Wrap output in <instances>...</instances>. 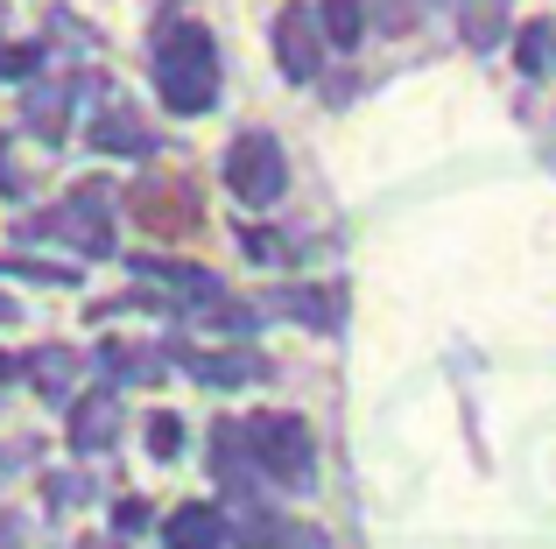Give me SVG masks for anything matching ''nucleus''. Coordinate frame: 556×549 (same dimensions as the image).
<instances>
[{
	"label": "nucleus",
	"instance_id": "obj_13",
	"mask_svg": "<svg viewBox=\"0 0 556 549\" xmlns=\"http://www.w3.org/2000/svg\"><path fill=\"white\" fill-rule=\"evenodd\" d=\"M28 381L42 387V401H64L71 387H78V353H56V345L36 353V359H28Z\"/></svg>",
	"mask_w": 556,
	"mask_h": 549
},
{
	"label": "nucleus",
	"instance_id": "obj_16",
	"mask_svg": "<svg viewBox=\"0 0 556 549\" xmlns=\"http://www.w3.org/2000/svg\"><path fill=\"white\" fill-rule=\"evenodd\" d=\"M317 14H325V36L339 42V50H353V42H359V14H367V0H325Z\"/></svg>",
	"mask_w": 556,
	"mask_h": 549
},
{
	"label": "nucleus",
	"instance_id": "obj_21",
	"mask_svg": "<svg viewBox=\"0 0 556 549\" xmlns=\"http://www.w3.org/2000/svg\"><path fill=\"white\" fill-rule=\"evenodd\" d=\"M0 191H8V141H0Z\"/></svg>",
	"mask_w": 556,
	"mask_h": 549
},
{
	"label": "nucleus",
	"instance_id": "obj_2",
	"mask_svg": "<svg viewBox=\"0 0 556 549\" xmlns=\"http://www.w3.org/2000/svg\"><path fill=\"white\" fill-rule=\"evenodd\" d=\"M247 451H254V465L268 472V480L296 486V494L317 480V444H311V423H303V416H289V409L254 416V423H247Z\"/></svg>",
	"mask_w": 556,
	"mask_h": 549
},
{
	"label": "nucleus",
	"instance_id": "obj_12",
	"mask_svg": "<svg viewBox=\"0 0 556 549\" xmlns=\"http://www.w3.org/2000/svg\"><path fill=\"white\" fill-rule=\"evenodd\" d=\"M141 274H155V282L169 289V296H190V303H218V282L204 268L190 261H141Z\"/></svg>",
	"mask_w": 556,
	"mask_h": 549
},
{
	"label": "nucleus",
	"instance_id": "obj_10",
	"mask_svg": "<svg viewBox=\"0 0 556 549\" xmlns=\"http://www.w3.org/2000/svg\"><path fill=\"white\" fill-rule=\"evenodd\" d=\"M198 381H212V387H240V381H254L261 373V359L254 353H177Z\"/></svg>",
	"mask_w": 556,
	"mask_h": 549
},
{
	"label": "nucleus",
	"instance_id": "obj_7",
	"mask_svg": "<svg viewBox=\"0 0 556 549\" xmlns=\"http://www.w3.org/2000/svg\"><path fill=\"white\" fill-rule=\"evenodd\" d=\"M71 106H78V78H36V85H28V99H22V120H28V135H42V141H64V127H71Z\"/></svg>",
	"mask_w": 556,
	"mask_h": 549
},
{
	"label": "nucleus",
	"instance_id": "obj_23",
	"mask_svg": "<svg viewBox=\"0 0 556 549\" xmlns=\"http://www.w3.org/2000/svg\"><path fill=\"white\" fill-rule=\"evenodd\" d=\"M85 549H121V542H85Z\"/></svg>",
	"mask_w": 556,
	"mask_h": 549
},
{
	"label": "nucleus",
	"instance_id": "obj_4",
	"mask_svg": "<svg viewBox=\"0 0 556 549\" xmlns=\"http://www.w3.org/2000/svg\"><path fill=\"white\" fill-rule=\"evenodd\" d=\"M325 14L317 8H282L275 14V64H282L289 85H311L325 71Z\"/></svg>",
	"mask_w": 556,
	"mask_h": 549
},
{
	"label": "nucleus",
	"instance_id": "obj_14",
	"mask_svg": "<svg viewBox=\"0 0 556 549\" xmlns=\"http://www.w3.org/2000/svg\"><path fill=\"white\" fill-rule=\"evenodd\" d=\"M515 64L529 71V78H549L556 71V22H529L515 36Z\"/></svg>",
	"mask_w": 556,
	"mask_h": 549
},
{
	"label": "nucleus",
	"instance_id": "obj_17",
	"mask_svg": "<svg viewBox=\"0 0 556 549\" xmlns=\"http://www.w3.org/2000/svg\"><path fill=\"white\" fill-rule=\"evenodd\" d=\"M465 36H472L479 50L501 42V0H472V8H465Z\"/></svg>",
	"mask_w": 556,
	"mask_h": 549
},
{
	"label": "nucleus",
	"instance_id": "obj_3",
	"mask_svg": "<svg viewBox=\"0 0 556 549\" xmlns=\"http://www.w3.org/2000/svg\"><path fill=\"white\" fill-rule=\"evenodd\" d=\"M226 191L240 197L247 212L275 205V197L289 191V163H282V141L268 135V127H247L240 141L226 149Z\"/></svg>",
	"mask_w": 556,
	"mask_h": 549
},
{
	"label": "nucleus",
	"instance_id": "obj_11",
	"mask_svg": "<svg viewBox=\"0 0 556 549\" xmlns=\"http://www.w3.org/2000/svg\"><path fill=\"white\" fill-rule=\"evenodd\" d=\"M92 141H99L106 155H149V135H141V120H135L127 106H106V113H99Z\"/></svg>",
	"mask_w": 556,
	"mask_h": 549
},
{
	"label": "nucleus",
	"instance_id": "obj_19",
	"mask_svg": "<svg viewBox=\"0 0 556 549\" xmlns=\"http://www.w3.org/2000/svg\"><path fill=\"white\" fill-rule=\"evenodd\" d=\"M28 78V71H36V50H28V42H14V50H0V78Z\"/></svg>",
	"mask_w": 556,
	"mask_h": 549
},
{
	"label": "nucleus",
	"instance_id": "obj_22",
	"mask_svg": "<svg viewBox=\"0 0 556 549\" xmlns=\"http://www.w3.org/2000/svg\"><path fill=\"white\" fill-rule=\"evenodd\" d=\"M8 317H14V303H8V296H0V324H8Z\"/></svg>",
	"mask_w": 556,
	"mask_h": 549
},
{
	"label": "nucleus",
	"instance_id": "obj_20",
	"mask_svg": "<svg viewBox=\"0 0 556 549\" xmlns=\"http://www.w3.org/2000/svg\"><path fill=\"white\" fill-rule=\"evenodd\" d=\"M141 522H149V508H141V500H121V508H113V528H121V536H135Z\"/></svg>",
	"mask_w": 556,
	"mask_h": 549
},
{
	"label": "nucleus",
	"instance_id": "obj_18",
	"mask_svg": "<svg viewBox=\"0 0 556 549\" xmlns=\"http://www.w3.org/2000/svg\"><path fill=\"white\" fill-rule=\"evenodd\" d=\"M149 451L155 458H177L184 451V423H177V416H149Z\"/></svg>",
	"mask_w": 556,
	"mask_h": 549
},
{
	"label": "nucleus",
	"instance_id": "obj_6",
	"mask_svg": "<svg viewBox=\"0 0 556 549\" xmlns=\"http://www.w3.org/2000/svg\"><path fill=\"white\" fill-rule=\"evenodd\" d=\"M127 212H135L141 226H149L155 240H177V233H190V226H198V197H190V183L177 177H149V183H135V191H127Z\"/></svg>",
	"mask_w": 556,
	"mask_h": 549
},
{
	"label": "nucleus",
	"instance_id": "obj_5",
	"mask_svg": "<svg viewBox=\"0 0 556 549\" xmlns=\"http://www.w3.org/2000/svg\"><path fill=\"white\" fill-rule=\"evenodd\" d=\"M50 233L64 240V247H78V254H113V226H106V191L99 183H78V191L64 197V205L50 212Z\"/></svg>",
	"mask_w": 556,
	"mask_h": 549
},
{
	"label": "nucleus",
	"instance_id": "obj_8",
	"mask_svg": "<svg viewBox=\"0 0 556 549\" xmlns=\"http://www.w3.org/2000/svg\"><path fill=\"white\" fill-rule=\"evenodd\" d=\"M113 437H121V395L99 387V395H85L71 409V451H106Z\"/></svg>",
	"mask_w": 556,
	"mask_h": 549
},
{
	"label": "nucleus",
	"instance_id": "obj_1",
	"mask_svg": "<svg viewBox=\"0 0 556 549\" xmlns=\"http://www.w3.org/2000/svg\"><path fill=\"white\" fill-rule=\"evenodd\" d=\"M155 85H163V106L184 113V120L218 99V50L184 14H169V22L155 28Z\"/></svg>",
	"mask_w": 556,
	"mask_h": 549
},
{
	"label": "nucleus",
	"instance_id": "obj_15",
	"mask_svg": "<svg viewBox=\"0 0 556 549\" xmlns=\"http://www.w3.org/2000/svg\"><path fill=\"white\" fill-rule=\"evenodd\" d=\"M289 317H303V324H317V331H331V324H339V289H289Z\"/></svg>",
	"mask_w": 556,
	"mask_h": 549
},
{
	"label": "nucleus",
	"instance_id": "obj_9",
	"mask_svg": "<svg viewBox=\"0 0 556 549\" xmlns=\"http://www.w3.org/2000/svg\"><path fill=\"white\" fill-rule=\"evenodd\" d=\"M163 542L169 549H218V542H226V514L204 508V500H190V508H177L163 522Z\"/></svg>",
	"mask_w": 556,
	"mask_h": 549
}]
</instances>
